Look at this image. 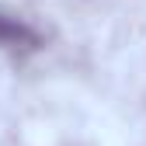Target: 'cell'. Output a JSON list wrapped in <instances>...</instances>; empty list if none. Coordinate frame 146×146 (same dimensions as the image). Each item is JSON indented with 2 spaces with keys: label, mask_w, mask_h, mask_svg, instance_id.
<instances>
[{
  "label": "cell",
  "mask_w": 146,
  "mask_h": 146,
  "mask_svg": "<svg viewBox=\"0 0 146 146\" xmlns=\"http://www.w3.org/2000/svg\"><path fill=\"white\" fill-rule=\"evenodd\" d=\"M0 45H38V35H35L25 21L0 14Z\"/></svg>",
  "instance_id": "6da1fadb"
}]
</instances>
